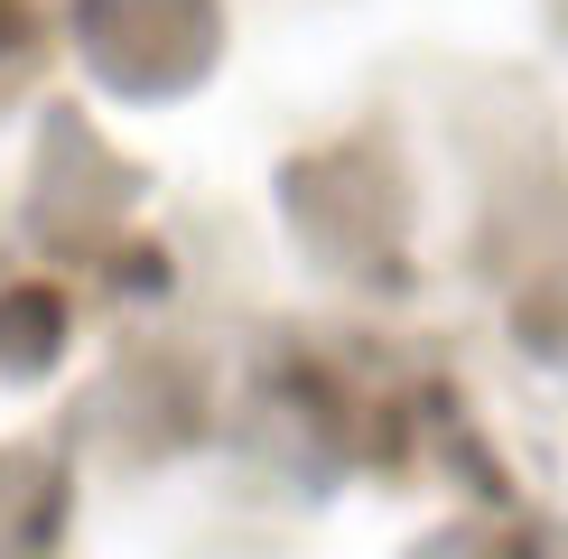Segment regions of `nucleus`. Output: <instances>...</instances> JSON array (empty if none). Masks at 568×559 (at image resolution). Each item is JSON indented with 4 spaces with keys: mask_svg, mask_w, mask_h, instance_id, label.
<instances>
[]
</instances>
